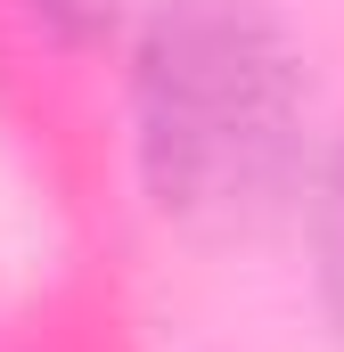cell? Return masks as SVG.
I'll use <instances>...</instances> for the list:
<instances>
[{"mask_svg":"<svg viewBox=\"0 0 344 352\" xmlns=\"http://www.w3.org/2000/svg\"><path fill=\"white\" fill-rule=\"evenodd\" d=\"M131 115L156 205L255 221L303 164V66L262 0H164L131 50Z\"/></svg>","mask_w":344,"mask_h":352,"instance_id":"obj_1","label":"cell"},{"mask_svg":"<svg viewBox=\"0 0 344 352\" xmlns=\"http://www.w3.org/2000/svg\"><path fill=\"white\" fill-rule=\"evenodd\" d=\"M320 287H328V311H336L344 328V148L328 156V173H320Z\"/></svg>","mask_w":344,"mask_h":352,"instance_id":"obj_2","label":"cell"}]
</instances>
